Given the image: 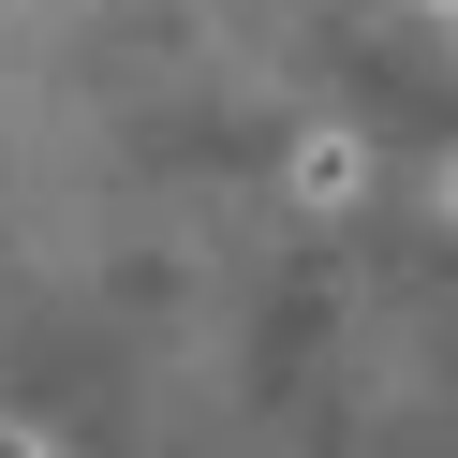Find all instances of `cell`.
<instances>
[{
	"label": "cell",
	"mask_w": 458,
	"mask_h": 458,
	"mask_svg": "<svg viewBox=\"0 0 458 458\" xmlns=\"http://www.w3.org/2000/svg\"><path fill=\"white\" fill-rule=\"evenodd\" d=\"M444 222H458V148H444Z\"/></svg>",
	"instance_id": "obj_2"
},
{
	"label": "cell",
	"mask_w": 458,
	"mask_h": 458,
	"mask_svg": "<svg viewBox=\"0 0 458 458\" xmlns=\"http://www.w3.org/2000/svg\"><path fill=\"white\" fill-rule=\"evenodd\" d=\"M355 163H369L355 133H310V148H296V192H310V208H340V192H355Z\"/></svg>",
	"instance_id": "obj_1"
}]
</instances>
